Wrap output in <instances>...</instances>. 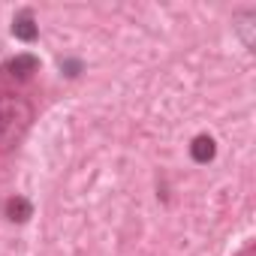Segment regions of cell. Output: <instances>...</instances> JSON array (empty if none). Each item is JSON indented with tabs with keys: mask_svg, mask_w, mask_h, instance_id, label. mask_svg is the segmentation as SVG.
<instances>
[{
	"mask_svg": "<svg viewBox=\"0 0 256 256\" xmlns=\"http://www.w3.org/2000/svg\"><path fill=\"white\" fill-rule=\"evenodd\" d=\"M30 24H34L30 10H22V12L16 16V22H12V34L22 36V40H34V36H36V28H30Z\"/></svg>",
	"mask_w": 256,
	"mask_h": 256,
	"instance_id": "cell-2",
	"label": "cell"
},
{
	"mask_svg": "<svg viewBox=\"0 0 256 256\" xmlns=\"http://www.w3.org/2000/svg\"><path fill=\"white\" fill-rule=\"evenodd\" d=\"M193 157H196L199 163L211 160V157H214V139H208V136H199V139H196V145H193Z\"/></svg>",
	"mask_w": 256,
	"mask_h": 256,
	"instance_id": "cell-3",
	"label": "cell"
},
{
	"mask_svg": "<svg viewBox=\"0 0 256 256\" xmlns=\"http://www.w3.org/2000/svg\"><path fill=\"white\" fill-rule=\"evenodd\" d=\"M34 120V106L28 96L0 88V151H12L24 139Z\"/></svg>",
	"mask_w": 256,
	"mask_h": 256,
	"instance_id": "cell-1",
	"label": "cell"
}]
</instances>
